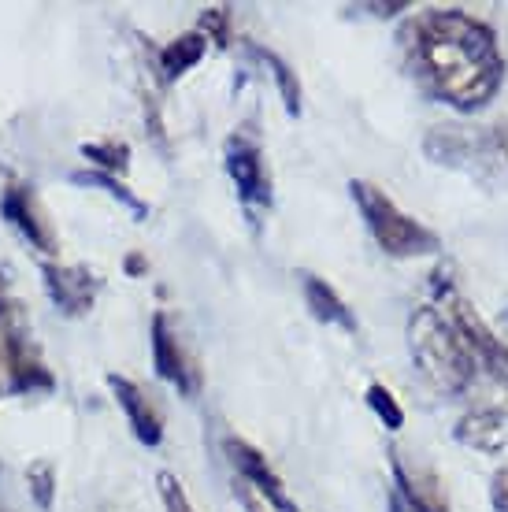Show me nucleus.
<instances>
[{"mask_svg": "<svg viewBox=\"0 0 508 512\" xmlns=\"http://www.w3.org/2000/svg\"><path fill=\"white\" fill-rule=\"evenodd\" d=\"M397 49L412 82L460 116L483 112L505 86L508 64L490 23L464 8H427L401 23Z\"/></svg>", "mask_w": 508, "mask_h": 512, "instance_id": "1", "label": "nucleus"}, {"mask_svg": "<svg viewBox=\"0 0 508 512\" xmlns=\"http://www.w3.org/2000/svg\"><path fill=\"white\" fill-rule=\"evenodd\" d=\"M408 353L412 364L420 368V375L445 397L468 394L475 383V360H471L464 338L457 334V327L449 323L438 305H420L412 308L408 316Z\"/></svg>", "mask_w": 508, "mask_h": 512, "instance_id": "2", "label": "nucleus"}, {"mask_svg": "<svg viewBox=\"0 0 508 512\" xmlns=\"http://www.w3.org/2000/svg\"><path fill=\"white\" fill-rule=\"evenodd\" d=\"M349 193H353L356 208L364 216V227L375 238L386 256L394 260H416V256H438L442 253V238L438 231H431L427 223H420L416 216H408L397 208V201L386 190H379L375 182L368 179H353L349 182Z\"/></svg>", "mask_w": 508, "mask_h": 512, "instance_id": "3", "label": "nucleus"}, {"mask_svg": "<svg viewBox=\"0 0 508 512\" xmlns=\"http://www.w3.org/2000/svg\"><path fill=\"white\" fill-rule=\"evenodd\" d=\"M431 286H434V305H445V316L449 323L457 327V334L464 338V346H468L471 360H475V368H486L490 379L497 386H505L508 394V346L494 334V327L479 316V308L471 305L468 297L457 290V282L445 268H438L431 275Z\"/></svg>", "mask_w": 508, "mask_h": 512, "instance_id": "4", "label": "nucleus"}, {"mask_svg": "<svg viewBox=\"0 0 508 512\" xmlns=\"http://www.w3.org/2000/svg\"><path fill=\"white\" fill-rule=\"evenodd\" d=\"M0 368L8 372L12 394H41V390L56 386L49 364H45L38 342H34L23 305L12 297L0 301Z\"/></svg>", "mask_w": 508, "mask_h": 512, "instance_id": "5", "label": "nucleus"}, {"mask_svg": "<svg viewBox=\"0 0 508 512\" xmlns=\"http://www.w3.org/2000/svg\"><path fill=\"white\" fill-rule=\"evenodd\" d=\"M423 153H427L431 164L464 171L471 179H490L494 171H501L494 145H490V130L479 127H460V123L431 127L427 138H423Z\"/></svg>", "mask_w": 508, "mask_h": 512, "instance_id": "6", "label": "nucleus"}, {"mask_svg": "<svg viewBox=\"0 0 508 512\" xmlns=\"http://www.w3.org/2000/svg\"><path fill=\"white\" fill-rule=\"evenodd\" d=\"M223 167H227L230 182H234V193L249 212L256 208H271V171H267L264 149L253 134L245 130H234L227 141H223Z\"/></svg>", "mask_w": 508, "mask_h": 512, "instance_id": "7", "label": "nucleus"}, {"mask_svg": "<svg viewBox=\"0 0 508 512\" xmlns=\"http://www.w3.org/2000/svg\"><path fill=\"white\" fill-rule=\"evenodd\" d=\"M223 453H227L230 468L242 475L245 487H253L256 494H260V501H264L267 509L297 512V501H293L290 487L282 483V475L271 468V461H267L253 442H245V438H238V435H227L223 438Z\"/></svg>", "mask_w": 508, "mask_h": 512, "instance_id": "8", "label": "nucleus"}, {"mask_svg": "<svg viewBox=\"0 0 508 512\" xmlns=\"http://www.w3.org/2000/svg\"><path fill=\"white\" fill-rule=\"evenodd\" d=\"M390 475H394V509L408 512H449L442 479L420 461H408L401 449H390Z\"/></svg>", "mask_w": 508, "mask_h": 512, "instance_id": "9", "label": "nucleus"}, {"mask_svg": "<svg viewBox=\"0 0 508 512\" xmlns=\"http://www.w3.org/2000/svg\"><path fill=\"white\" fill-rule=\"evenodd\" d=\"M0 216L12 223L15 231L23 234L26 242L34 245L41 256H56L60 253V238H56V227L49 223V216H45V208L38 205V197H34V190L30 186H19V182H12L8 190L0 193Z\"/></svg>", "mask_w": 508, "mask_h": 512, "instance_id": "10", "label": "nucleus"}, {"mask_svg": "<svg viewBox=\"0 0 508 512\" xmlns=\"http://www.w3.org/2000/svg\"><path fill=\"white\" fill-rule=\"evenodd\" d=\"M41 275H45V290H49L52 305L60 308L64 316H86V312H93L97 294H101L97 271H89L86 264H56V260H45Z\"/></svg>", "mask_w": 508, "mask_h": 512, "instance_id": "11", "label": "nucleus"}, {"mask_svg": "<svg viewBox=\"0 0 508 512\" xmlns=\"http://www.w3.org/2000/svg\"><path fill=\"white\" fill-rule=\"evenodd\" d=\"M149 346H153V368L164 383H171L178 394H186V397H193L201 390V372H197L193 360L186 357V349L178 342V334H175V327H171V320H167V312H156L153 316Z\"/></svg>", "mask_w": 508, "mask_h": 512, "instance_id": "12", "label": "nucleus"}, {"mask_svg": "<svg viewBox=\"0 0 508 512\" xmlns=\"http://www.w3.org/2000/svg\"><path fill=\"white\" fill-rule=\"evenodd\" d=\"M104 383L112 390L115 405L127 412L130 431H134V438H138L141 446H149V449L160 446V442H164V412H160V405L153 401V394L119 372H108Z\"/></svg>", "mask_w": 508, "mask_h": 512, "instance_id": "13", "label": "nucleus"}, {"mask_svg": "<svg viewBox=\"0 0 508 512\" xmlns=\"http://www.w3.org/2000/svg\"><path fill=\"white\" fill-rule=\"evenodd\" d=\"M453 438L460 446L497 457L508 449V412L505 409H471L453 427Z\"/></svg>", "mask_w": 508, "mask_h": 512, "instance_id": "14", "label": "nucleus"}, {"mask_svg": "<svg viewBox=\"0 0 508 512\" xmlns=\"http://www.w3.org/2000/svg\"><path fill=\"white\" fill-rule=\"evenodd\" d=\"M297 279H301V294H305L308 312H312L319 323H327V327H338V331H345V334H356L353 308L345 305V297L334 290L331 282L319 279V275H312V271H301Z\"/></svg>", "mask_w": 508, "mask_h": 512, "instance_id": "15", "label": "nucleus"}, {"mask_svg": "<svg viewBox=\"0 0 508 512\" xmlns=\"http://www.w3.org/2000/svg\"><path fill=\"white\" fill-rule=\"evenodd\" d=\"M204 52H208V38H204L201 30H186V34H178L175 41H167L156 60H160V71H164L167 82H175V78H182L190 67L201 64Z\"/></svg>", "mask_w": 508, "mask_h": 512, "instance_id": "16", "label": "nucleus"}, {"mask_svg": "<svg viewBox=\"0 0 508 512\" xmlns=\"http://www.w3.org/2000/svg\"><path fill=\"white\" fill-rule=\"evenodd\" d=\"M249 56H256L260 64L271 71V78H275V86H279V97L282 104H286V116L290 119H301V112H305V104H301V82H297V71H293L286 60H282L279 52L264 49V45H249Z\"/></svg>", "mask_w": 508, "mask_h": 512, "instance_id": "17", "label": "nucleus"}, {"mask_svg": "<svg viewBox=\"0 0 508 512\" xmlns=\"http://www.w3.org/2000/svg\"><path fill=\"white\" fill-rule=\"evenodd\" d=\"M71 182H75V186H89V190H104L108 197H115L123 208H130V216L138 219V223L149 216V205H145L141 197H134V193L127 190V182L115 179V175H104V171H75V175H71Z\"/></svg>", "mask_w": 508, "mask_h": 512, "instance_id": "18", "label": "nucleus"}, {"mask_svg": "<svg viewBox=\"0 0 508 512\" xmlns=\"http://www.w3.org/2000/svg\"><path fill=\"white\" fill-rule=\"evenodd\" d=\"M82 156H86L93 171H104V175H115L123 179L130 171V145L127 141H86L82 145Z\"/></svg>", "mask_w": 508, "mask_h": 512, "instance_id": "19", "label": "nucleus"}, {"mask_svg": "<svg viewBox=\"0 0 508 512\" xmlns=\"http://www.w3.org/2000/svg\"><path fill=\"white\" fill-rule=\"evenodd\" d=\"M364 397H368V409L379 416V423L386 431H401V427H405V409H401V401H397L394 390L386 383H379V379L368 383V394Z\"/></svg>", "mask_w": 508, "mask_h": 512, "instance_id": "20", "label": "nucleus"}, {"mask_svg": "<svg viewBox=\"0 0 508 512\" xmlns=\"http://www.w3.org/2000/svg\"><path fill=\"white\" fill-rule=\"evenodd\" d=\"M26 483H30V498L41 512H52V498H56V468L49 461H38L26 468Z\"/></svg>", "mask_w": 508, "mask_h": 512, "instance_id": "21", "label": "nucleus"}, {"mask_svg": "<svg viewBox=\"0 0 508 512\" xmlns=\"http://www.w3.org/2000/svg\"><path fill=\"white\" fill-rule=\"evenodd\" d=\"M197 30H201L208 41H216L219 49H227L230 45V8H204Z\"/></svg>", "mask_w": 508, "mask_h": 512, "instance_id": "22", "label": "nucleus"}, {"mask_svg": "<svg viewBox=\"0 0 508 512\" xmlns=\"http://www.w3.org/2000/svg\"><path fill=\"white\" fill-rule=\"evenodd\" d=\"M156 483H160V498H164V509L167 512H193L190 494H186V487L178 483V475L160 472V475H156Z\"/></svg>", "mask_w": 508, "mask_h": 512, "instance_id": "23", "label": "nucleus"}, {"mask_svg": "<svg viewBox=\"0 0 508 512\" xmlns=\"http://www.w3.org/2000/svg\"><path fill=\"white\" fill-rule=\"evenodd\" d=\"M490 505L494 512H508V464L490 475Z\"/></svg>", "mask_w": 508, "mask_h": 512, "instance_id": "24", "label": "nucleus"}, {"mask_svg": "<svg viewBox=\"0 0 508 512\" xmlns=\"http://www.w3.org/2000/svg\"><path fill=\"white\" fill-rule=\"evenodd\" d=\"M490 145H494L497 167L508 171V119H501L497 127H490Z\"/></svg>", "mask_w": 508, "mask_h": 512, "instance_id": "25", "label": "nucleus"}, {"mask_svg": "<svg viewBox=\"0 0 508 512\" xmlns=\"http://www.w3.org/2000/svg\"><path fill=\"white\" fill-rule=\"evenodd\" d=\"M412 4L408 0H397V4H364V12H371V15H379V19H390V15H397V12H408Z\"/></svg>", "mask_w": 508, "mask_h": 512, "instance_id": "26", "label": "nucleus"}, {"mask_svg": "<svg viewBox=\"0 0 508 512\" xmlns=\"http://www.w3.org/2000/svg\"><path fill=\"white\" fill-rule=\"evenodd\" d=\"M238 498H242L245 512H264V501H256L253 494H249V487H242V490H238Z\"/></svg>", "mask_w": 508, "mask_h": 512, "instance_id": "27", "label": "nucleus"}, {"mask_svg": "<svg viewBox=\"0 0 508 512\" xmlns=\"http://www.w3.org/2000/svg\"><path fill=\"white\" fill-rule=\"evenodd\" d=\"M127 271L130 275H145V271H149V264H145V256H127Z\"/></svg>", "mask_w": 508, "mask_h": 512, "instance_id": "28", "label": "nucleus"}, {"mask_svg": "<svg viewBox=\"0 0 508 512\" xmlns=\"http://www.w3.org/2000/svg\"><path fill=\"white\" fill-rule=\"evenodd\" d=\"M501 320H505V323H508V305H505V308H501Z\"/></svg>", "mask_w": 508, "mask_h": 512, "instance_id": "29", "label": "nucleus"}, {"mask_svg": "<svg viewBox=\"0 0 508 512\" xmlns=\"http://www.w3.org/2000/svg\"><path fill=\"white\" fill-rule=\"evenodd\" d=\"M0 512H4V509H0Z\"/></svg>", "mask_w": 508, "mask_h": 512, "instance_id": "30", "label": "nucleus"}]
</instances>
